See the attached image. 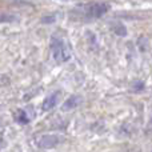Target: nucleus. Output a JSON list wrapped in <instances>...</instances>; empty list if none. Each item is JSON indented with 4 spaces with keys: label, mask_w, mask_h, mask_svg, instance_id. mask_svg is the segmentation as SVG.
<instances>
[{
    "label": "nucleus",
    "mask_w": 152,
    "mask_h": 152,
    "mask_svg": "<svg viewBox=\"0 0 152 152\" xmlns=\"http://www.w3.org/2000/svg\"><path fill=\"white\" fill-rule=\"evenodd\" d=\"M108 10H110V5L107 3H92L84 8L86 15H88L89 18H100L104 13H107Z\"/></svg>",
    "instance_id": "nucleus-2"
},
{
    "label": "nucleus",
    "mask_w": 152,
    "mask_h": 152,
    "mask_svg": "<svg viewBox=\"0 0 152 152\" xmlns=\"http://www.w3.org/2000/svg\"><path fill=\"white\" fill-rule=\"evenodd\" d=\"M80 102H81V97L80 96H76V95L68 97V99L64 102V104H63V111L74 110V108H76L79 104H80Z\"/></svg>",
    "instance_id": "nucleus-5"
},
{
    "label": "nucleus",
    "mask_w": 152,
    "mask_h": 152,
    "mask_svg": "<svg viewBox=\"0 0 152 152\" xmlns=\"http://www.w3.org/2000/svg\"><path fill=\"white\" fill-rule=\"evenodd\" d=\"M51 51L56 63H66L71 59V51L67 43L60 37H52L51 40Z\"/></svg>",
    "instance_id": "nucleus-1"
},
{
    "label": "nucleus",
    "mask_w": 152,
    "mask_h": 152,
    "mask_svg": "<svg viewBox=\"0 0 152 152\" xmlns=\"http://www.w3.org/2000/svg\"><path fill=\"white\" fill-rule=\"evenodd\" d=\"M60 96H61V92L60 91H56V92H53L52 95H50V96L45 97V100L43 102V111L52 110V108L59 103Z\"/></svg>",
    "instance_id": "nucleus-4"
},
{
    "label": "nucleus",
    "mask_w": 152,
    "mask_h": 152,
    "mask_svg": "<svg viewBox=\"0 0 152 152\" xmlns=\"http://www.w3.org/2000/svg\"><path fill=\"white\" fill-rule=\"evenodd\" d=\"M15 119H16V121H18V123H20V124H28L29 120H31V118H29L28 113H27L24 110H18V111H16Z\"/></svg>",
    "instance_id": "nucleus-6"
},
{
    "label": "nucleus",
    "mask_w": 152,
    "mask_h": 152,
    "mask_svg": "<svg viewBox=\"0 0 152 152\" xmlns=\"http://www.w3.org/2000/svg\"><path fill=\"white\" fill-rule=\"evenodd\" d=\"M132 89H134V91H142V89H144L143 81H135V83L132 84Z\"/></svg>",
    "instance_id": "nucleus-8"
},
{
    "label": "nucleus",
    "mask_w": 152,
    "mask_h": 152,
    "mask_svg": "<svg viewBox=\"0 0 152 152\" xmlns=\"http://www.w3.org/2000/svg\"><path fill=\"white\" fill-rule=\"evenodd\" d=\"M113 31L116 32V34L119 35V36H124V35L127 34V29L124 26H121V24H119V26H116L115 28H113Z\"/></svg>",
    "instance_id": "nucleus-7"
},
{
    "label": "nucleus",
    "mask_w": 152,
    "mask_h": 152,
    "mask_svg": "<svg viewBox=\"0 0 152 152\" xmlns=\"http://www.w3.org/2000/svg\"><path fill=\"white\" fill-rule=\"evenodd\" d=\"M59 142H60V137L56 135H44L37 140V145L40 148H52L58 145Z\"/></svg>",
    "instance_id": "nucleus-3"
}]
</instances>
